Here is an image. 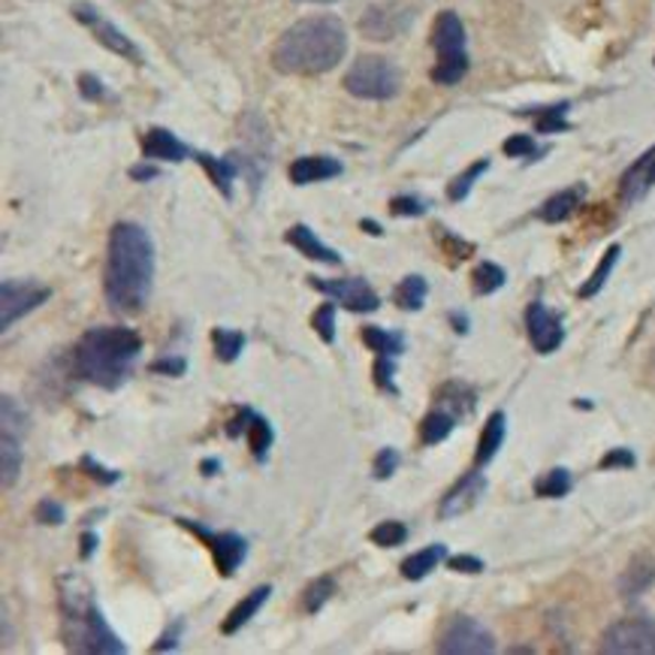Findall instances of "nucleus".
Masks as SVG:
<instances>
[{"mask_svg":"<svg viewBox=\"0 0 655 655\" xmlns=\"http://www.w3.org/2000/svg\"><path fill=\"white\" fill-rule=\"evenodd\" d=\"M571 486H574V480L568 475V468H550L541 480H535V496L562 498L571 493Z\"/></svg>","mask_w":655,"mask_h":655,"instance_id":"473e14b6","label":"nucleus"},{"mask_svg":"<svg viewBox=\"0 0 655 655\" xmlns=\"http://www.w3.org/2000/svg\"><path fill=\"white\" fill-rule=\"evenodd\" d=\"M601 653L611 655H655V620L628 616L613 622L601 637Z\"/></svg>","mask_w":655,"mask_h":655,"instance_id":"0eeeda50","label":"nucleus"},{"mask_svg":"<svg viewBox=\"0 0 655 655\" xmlns=\"http://www.w3.org/2000/svg\"><path fill=\"white\" fill-rule=\"evenodd\" d=\"M632 465H634V453L625 451V447H616V451L601 456V468H604V472H608V468H632Z\"/></svg>","mask_w":655,"mask_h":655,"instance_id":"864d4df0","label":"nucleus"},{"mask_svg":"<svg viewBox=\"0 0 655 655\" xmlns=\"http://www.w3.org/2000/svg\"><path fill=\"white\" fill-rule=\"evenodd\" d=\"M390 215L420 218L426 215V203L418 200V197H411V193H402V197H393V200H390Z\"/></svg>","mask_w":655,"mask_h":655,"instance_id":"c03bdc74","label":"nucleus"},{"mask_svg":"<svg viewBox=\"0 0 655 655\" xmlns=\"http://www.w3.org/2000/svg\"><path fill=\"white\" fill-rule=\"evenodd\" d=\"M620 254H622L620 245H611V249L604 251V257H601V263L595 266V272H592V275H589V282L580 287V296H587L589 299V296L601 294V287L608 284L611 272L616 270V263H620Z\"/></svg>","mask_w":655,"mask_h":655,"instance_id":"7c9ffc66","label":"nucleus"},{"mask_svg":"<svg viewBox=\"0 0 655 655\" xmlns=\"http://www.w3.org/2000/svg\"><path fill=\"white\" fill-rule=\"evenodd\" d=\"M360 226L366 230V233H372V236H384L381 224H374V221H369V218H366V221H360Z\"/></svg>","mask_w":655,"mask_h":655,"instance_id":"680f3d73","label":"nucleus"},{"mask_svg":"<svg viewBox=\"0 0 655 655\" xmlns=\"http://www.w3.org/2000/svg\"><path fill=\"white\" fill-rule=\"evenodd\" d=\"M142 353V339L130 327H94L76 345V372L94 387L118 390Z\"/></svg>","mask_w":655,"mask_h":655,"instance_id":"7ed1b4c3","label":"nucleus"},{"mask_svg":"<svg viewBox=\"0 0 655 655\" xmlns=\"http://www.w3.org/2000/svg\"><path fill=\"white\" fill-rule=\"evenodd\" d=\"M435 242H439L444 254H451L453 261H465V257H472V251H475L472 242L456 239L447 226H435Z\"/></svg>","mask_w":655,"mask_h":655,"instance_id":"58836bf2","label":"nucleus"},{"mask_svg":"<svg viewBox=\"0 0 655 655\" xmlns=\"http://www.w3.org/2000/svg\"><path fill=\"white\" fill-rule=\"evenodd\" d=\"M486 493V477L480 475V472H468L465 477H459L456 480V486H453L447 496L441 498V508L439 514L444 517V520H453V517H463L465 510H472L480 501V496Z\"/></svg>","mask_w":655,"mask_h":655,"instance_id":"2eb2a0df","label":"nucleus"},{"mask_svg":"<svg viewBox=\"0 0 655 655\" xmlns=\"http://www.w3.org/2000/svg\"><path fill=\"white\" fill-rule=\"evenodd\" d=\"M439 399H444L441 408L453 411L456 418H463V414H472V411H475V393L463 384H447L439 393Z\"/></svg>","mask_w":655,"mask_h":655,"instance_id":"72a5a7b5","label":"nucleus"},{"mask_svg":"<svg viewBox=\"0 0 655 655\" xmlns=\"http://www.w3.org/2000/svg\"><path fill=\"white\" fill-rule=\"evenodd\" d=\"M526 329H529L531 348L538 350V353H553V350H559L562 339H566L562 317L556 315L553 308L543 306V303H531L526 308Z\"/></svg>","mask_w":655,"mask_h":655,"instance_id":"4468645a","label":"nucleus"},{"mask_svg":"<svg viewBox=\"0 0 655 655\" xmlns=\"http://www.w3.org/2000/svg\"><path fill=\"white\" fill-rule=\"evenodd\" d=\"M456 414L453 411H447V408H435V411H430L426 418H423V423H420V441L423 444H441V441L451 439V432L456 430Z\"/></svg>","mask_w":655,"mask_h":655,"instance_id":"a878e982","label":"nucleus"},{"mask_svg":"<svg viewBox=\"0 0 655 655\" xmlns=\"http://www.w3.org/2000/svg\"><path fill=\"white\" fill-rule=\"evenodd\" d=\"M362 341L369 345V350H374L378 357H399L405 350V336L402 332H387L381 327H366L362 329Z\"/></svg>","mask_w":655,"mask_h":655,"instance_id":"cd10ccee","label":"nucleus"},{"mask_svg":"<svg viewBox=\"0 0 655 655\" xmlns=\"http://www.w3.org/2000/svg\"><path fill=\"white\" fill-rule=\"evenodd\" d=\"M447 568L456 571V574H480L484 571V562L477 559V556H447Z\"/></svg>","mask_w":655,"mask_h":655,"instance_id":"8fccbe9b","label":"nucleus"},{"mask_svg":"<svg viewBox=\"0 0 655 655\" xmlns=\"http://www.w3.org/2000/svg\"><path fill=\"white\" fill-rule=\"evenodd\" d=\"M80 91L85 101H103L106 97V88H103V82L97 76H91V73H82L80 76Z\"/></svg>","mask_w":655,"mask_h":655,"instance_id":"5fc2aeb1","label":"nucleus"},{"mask_svg":"<svg viewBox=\"0 0 655 655\" xmlns=\"http://www.w3.org/2000/svg\"><path fill=\"white\" fill-rule=\"evenodd\" d=\"M308 284L320 290L324 296H329L332 303H339L348 311H357V315H366V311H378L381 308V296L374 294L369 282L362 278H336V282H324V278H308Z\"/></svg>","mask_w":655,"mask_h":655,"instance_id":"f8f14e48","label":"nucleus"},{"mask_svg":"<svg viewBox=\"0 0 655 655\" xmlns=\"http://www.w3.org/2000/svg\"><path fill=\"white\" fill-rule=\"evenodd\" d=\"M311 327L320 336V341H327L332 345L336 341V306L332 303H324V306L317 308L315 317H311Z\"/></svg>","mask_w":655,"mask_h":655,"instance_id":"a19ab883","label":"nucleus"},{"mask_svg":"<svg viewBox=\"0 0 655 655\" xmlns=\"http://www.w3.org/2000/svg\"><path fill=\"white\" fill-rule=\"evenodd\" d=\"M345 88L360 101H393L402 91V70L381 55H366L345 73Z\"/></svg>","mask_w":655,"mask_h":655,"instance_id":"423d86ee","label":"nucleus"},{"mask_svg":"<svg viewBox=\"0 0 655 655\" xmlns=\"http://www.w3.org/2000/svg\"><path fill=\"white\" fill-rule=\"evenodd\" d=\"M218 468H221V459H203V463H200V472H203L205 477L218 475Z\"/></svg>","mask_w":655,"mask_h":655,"instance_id":"052dcab7","label":"nucleus"},{"mask_svg":"<svg viewBox=\"0 0 655 655\" xmlns=\"http://www.w3.org/2000/svg\"><path fill=\"white\" fill-rule=\"evenodd\" d=\"M583 197H587V188H583V184H574V188H568V191L553 193V197L541 205L538 218L547 221V224H562V221H568V218L574 215L577 205L583 203Z\"/></svg>","mask_w":655,"mask_h":655,"instance_id":"412c9836","label":"nucleus"},{"mask_svg":"<svg viewBox=\"0 0 655 655\" xmlns=\"http://www.w3.org/2000/svg\"><path fill=\"white\" fill-rule=\"evenodd\" d=\"M61 613H64V641L73 653L125 655L127 644L109 628L106 613L97 608L82 577L61 580Z\"/></svg>","mask_w":655,"mask_h":655,"instance_id":"20e7f679","label":"nucleus"},{"mask_svg":"<svg viewBox=\"0 0 655 655\" xmlns=\"http://www.w3.org/2000/svg\"><path fill=\"white\" fill-rule=\"evenodd\" d=\"M451 324H453V329L459 332V336H465V332H468V317H465L463 311H453Z\"/></svg>","mask_w":655,"mask_h":655,"instance_id":"bf43d9fd","label":"nucleus"},{"mask_svg":"<svg viewBox=\"0 0 655 655\" xmlns=\"http://www.w3.org/2000/svg\"><path fill=\"white\" fill-rule=\"evenodd\" d=\"M49 296H52V287H45L40 282H15V278H10V282L0 284V329L7 332L19 317L43 306Z\"/></svg>","mask_w":655,"mask_h":655,"instance_id":"9b49d317","label":"nucleus"},{"mask_svg":"<svg viewBox=\"0 0 655 655\" xmlns=\"http://www.w3.org/2000/svg\"><path fill=\"white\" fill-rule=\"evenodd\" d=\"M181 628H184V622H170V625H167V632L160 634L158 644L151 646V649H155V653H170V649H176V646H179Z\"/></svg>","mask_w":655,"mask_h":655,"instance_id":"603ef678","label":"nucleus"},{"mask_svg":"<svg viewBox=\"0 0 655 655\" xmlns=\"http://www.w3.org/2000/svg\"><path fill=\"white\" fill-rule=\"evenodd\" d=\"M155 284V245L139 224L122 221L109 233L103 294L115 315L134 317L146 308Z\"/></svg>","mask_w":655,"mask_h":655,"instance_id":"f257e3e1","label":"nucleus"},{"mask_svg":"<svg viewBox=\"0 0 655 655\" xmlns=\"http://www.w3.org/2000/svg\"><path fill=\"white\" fill-rule=\"evenodd\" d=\"M418 10L411 3H402V0H384V3H374L369 10L362 12L360 19V31L362 36L369 40H378V43H387V40H395L399 34H405L411 22H414Z\"/></svg>","mask_w":655,"mask_h":655,"instance_id":"1a4fd4ad","label":"nucleus"},{"mask_svg":"<svg viewBox=\"0 0 655 655\" xmlns=\"http://www.w3.org/2000/svg\"><path fill=\"white\" fill-rule=\"evenodd\" d=\"M151 372L167 374V378H179L188 372V360L184 357H163V360L151 362Z\"/></svg>","mask_w":655,"mask_h":655,"instance_id":"3c124183","label":"nucleus"},{"mask_svg":"<svg viewBox=\"0 0 655 655\" xmlns=\"http://www.w3.org/2000/svg\"><path fill=\"white\" fill-rule=\"evenodd\" d=\"M34 517L43 522V526H61V522H64V508L57 505L55 498H43V501L36 505Z\"/></svg>","mask_w":655,"mask_h":655,"instance_id":"09e8293b","label":"nucleus"},{"mask_svg":"<svg viewBox=\"0 0 655 655\" xmlns=\"http://www.w3.org/2000/svg\"><path fill=\"white\" fill-rule=\"evenodd\" d=\"M336 580L332 577H320V580H315V583H308V589L303 592V608H306V613H317L324 604H327L332 595H336Z\"/></svg>","mask_w":655,"mask_h":655,"instance_id":"c9c22d12","label":"nucleus"},{"mask_svg":"<svg viewBox=\"0 0 655 655\" xmlns=\"http://www.w3.org/2000/svg\"><path fill=\"white\" fill-rule=\"evenodd\" d=\"M655 580V571L649 566H632L628 574L622 577V592L625 595H641L649 583Z\"/></svg>","mask_w":655,"mask_h":655,"instance_id":"79ce46f5","label":"nucleus"},{"mask_svg":"<svg viewBox=\"0 0 655 655\" xmlns=\"http://www.w3.org/2000/svg\"><path fill=\"white\" fill-rule=\"evenodd\" d=\"M493 649H496L493 632L472 616H453L439 634V653L444 655H486Z\"/></svg>","mask_w":655,"mask_h":655,"instance_id":"6e6552de","label":"nucleus"},{"mask_svg":"<svg viewBox=\"0 0 655 655\" xmlns=\"http://www.w3.org/2000/svg\"><path fill=\"white\" fill-rule=\"evenodd\" d=\"M80 543H82V547H80L82 559H91V556H94V550H97V543H101V538H97L94 531H85Z\"/></svg>","mask_w":655,"mask_h":655,"instance_id":"4d7b16f0","label":"nucleus"},{"mask_svg":"<svg viewBox=\"0 0 655 655\" xmlns=\"http://www.w3.org/2000/svg\"><path fill=\"white\" fill-rule=\"evenodd\" d=\"M374 477L378 480H390L395 475V468H399V453L393 447H384V451L374 453Z\"/></svg>","mask_w":655,"mask_h":655,"instance_id":"49530a36","label":"nucleus"},{"mask_svg":"<svg viewBox=\"0 0 655 655\" xmlns=\"http://www.w3.org/2000/svg\"><path fill=\"white\" fill-rule=\"evenodd\" d=\"M348 31L336 15H308L290 24L272 49V67L284 76H320L341 64Z\"/></svg>","mask_w":655,"mask_h":655,"instance_id":"f03ea898","label":"nucleus"},{"mask_svg":"<svg viewBox=\"0 0 655 655\" xmlns=\"http://www.w3.org/2000/svg\"><path fill=\"white\" fill-rule=\"evenodd\" d=\"M426 296H430V284L423 275H405L402 282L395 284L393 290V303L402 311H420L423 303H426Z\"/></svg>","mask_w":655,"mask_h":655,"instance_id":"bb28decb","label":"nucleus"},{"mask_svg":"<svg viewBox=\"0 0 655 655\" xmlns=\"http://www.w3.org/2000/svg\"><path fill=\"white\" fill-rule=\"evenodd\" d=\"M341 167L336 158H327V155H311V158H299L290 167V181L294 184H315V181H327L341 176Z\"/></svg>","mask_w":655,"mask_h":655,"instance_id":"a211bd4d","label":"nucleus"},{"mask_svg":"<svg viewBox=\"0 0 655 655\" xmlns=\"http://www.w3.org/2000/svg\"><path fill=\"white\" fill-rule=\"evenodd\" d=\"M505 270L498 266V263H477L475 272H472V287H475L477 296H493L496 290L505 287Z\"/></svg>","mask_w":655,"mask_h":655,"instance_id":"c85d7f7f","label":"nucleus"},{"mask_svg":"<svg viewBox=\"0 0 655 655\" xmlns=\"http://www.w3.org/2000/svg\"><path fill=\"white\" fill-rule=\"evenodd\" d=\"M73 15H76L80 22L88 24L91 34L97 36L106 49H113L115 55L127 57V61H134V64H142V52L136 49L134 40H127V36L122 34L113 22H106L101 12L91 7V3H76V7H73Z\"/></svg>","mask_w":655,"mask_h":655,"instance_id":"ddd939ff","label":"nucleus"},{"mask_svg":"<svg viewBox=\"0 0 655 655\" xmlns=\"http://www.w3.org/2000/svg\"><path fill=\"white\" fill-rule=\"evenodd\" d=\"M444 559H447V547L444 543H430V547H423L418 553L408 556L399 568H402L405 580H426Z\"/></svg>","mask_w":655,"mask_h":655,"instance_id":"4be33fe9","label":"nucleus"},{"mask_svg":"<svg viewBox=\"0 0 655 655\" xmlns=\"http://www.w3.org/2000/svg\"><path fill=\"white\" fill-rule=\"evenodd\" d=\"M212 348H215V357L221 362H236L239 353L245 350V332L224 327L212 329Z\"/></svg>","mask_w":655,"mask_h":655,"instance_id":"c756f323","label":"nucleus"},{"mask_svg":"<svg viewBox=\"0 0 655 655\" xmlns=\"http://www.w3.org/2000/svg\"><path fill=\"white\" fill-rule=\"evenodd\" d=\"M566 113H568V103H559V106H550V109H543L538 118H535V127H538V134H562V130H568V122H566Z\"/></svg>","mask_w":655,"mask_h":655,"instance_id":"ea45409f","label":"nucleus"},{"mask_svg":"<svg viewBox=\"0 0 655 655\" xmlns=\"http://www.w3.org/2000/svg\"><path fill=\"white\" fill-rule=\"evenodd\" d=\"M22 439L3 432V439H0V480H3V489L15 486V480L22 475Z\"/></svg>","mask_w":655,"mask_h":655,"instance_id":"393cba45","label":"nucleus"},{"mask_svg":"<svg viewBox=\"0 0 655 655\" xmlns=\"http://www.w3.org/2000/svg\"><path fill=\"white\" fill-rule=\"evenodd\" d=\"M655 184V148L649 155L634 163L632 170L625 172V179H622V197L632 203V200H641L649 188Z\"/></svg>","mask_w":655,"mask_h":655,"instance_id":"5701e85b","label":"nucleus"},{"mask_svg":"<svg viewBox=\"0 0 655 655\" xmlns=\"http://www.w3.org/2000/svg\"><path fill=\"white\" fill-rule=\"evenodd\" d=\"M287 245H294L303 257H308V261H317V263H327V266H339L341 263V254L339 251H332L329 245H324L320 239L308 230L306 224H296L287 230Z\"/></svg>","mask_w":655,"mask_h":655,"instance_id":"dca6fc26","label":"nucleus"},{"mask_svg":"<svg viewBox=\"0 0 655 655\" xmlns=\"http://www.w3.org/2000/svg\"><path fill=\"white\" fill-rule=\"evenodd\" d=\"M272 595V587H257V589H251L249 595L245 599L239 601L236 608L233 611L226 613V620L221 622V632L224 634H236L242 625H249L254 616H257V611H261L263 604L270 601Z\"/></svg>","mask_w":655,"mask_h":655,"instance_id":"6ab92c4d","label":"nucleus"},{"mask_svg":"<svg viewBox=\"0 0 655 655\" xmlns=\"http://www.w3.org/2000/svg\"><path fill=\"white\" fill-rule=\"evenodd\" d=\"M0 414H3V432L22 439L24 430H28V414H24V408L19 405L12 395H3V399H0Z\"/></svg>","mask_w":655,"mask_h":655,"instance_id":"4c0bfd02","label":"nucleus"},{"mask_svg":"<svg viewBox=\"0 0 655 655\" xmlns=\"http://www.w3.org/2000/svg\"><path fill=\"white\" fill-rule=\"evenodd\" d=\"M486 170H489V160H477V163H472V167H468L463 176H456V179L451 181V188H447V197H451L453 203H463L465 197L472 193V188H475V181L480 179Z\"/></svg>","mask_w":655,"mask_h":655,"instance_id":"f704fd0d","label":"nucleus"},{"mask_svg":"<svg viewBox=\"0 0 655 655\" xmlns=\"http://www.w3.org/2000/svg\"><path fill=\"white\" fill-rule=\"evenodd\" d=\"M369 538H372V543H378V547H384V550H390V547H402V543L408 541V526L399 520H384L374 526Z\"/></svg>","mask_w":655,"mask_h":655,"instance_id":"e433bc0d","label":"nucleus"},{"mask_svg":"<svg viewBox=\"0 0 655 655\" xmlns=\"http://www.w3.org/2000/svg\"><path fill=\"white\" fill-rule=\"evenodd\" d=\"M130 179L134 181H151L158 179V167H151V163H139L130 170Z\"/></svg>","mask_w":655,"mask_h":655,"instance_id":"13d9d810","label":"nucleus"},{"mask_svg":"<svg viewBox=\"0 0 655 655\" xmlns=\"http://www.w3.org/2000/svg\"><path fill=\"white\" fill-rule=\"evenodd\" d=\"M505 432H508V418H505V411H496L480 432V441H477L475 468H484L496 459L498 447L505 444Z\"/></svg>","mask_w":655,"mask_h":655,"instance_id":"aec40b11","label":"nucleus"},{"mask_svg":"<svg viewBox=\"0 0 655 655\" xmlns=\"http://www.w3.org/2000/svg\"><path fill=\"white\" fill-rule=\"evenodd\" d=\"M311 3H332V0H311Z\"/></svg>","mask_w":655,"mask_h":655,"instance_id":"e2e57ef3","label":"nucleus"},{"mask_svg":"<svg viewBox=\"0 0 655 655\" xmlns=\"http://www.w3.org/2000/svg\"><path fill=\"white\" fill-rule=\"evenodd\" d=\"M374 384H378V390H384V393L399 395L393 357H378V360H374Z\"/></svg>","mask_w":655,"mask_h":655,"instance_id":"37998d69","label":"nucleus"},{"mask_svg":"<svg viewBox=\"0 0 655 655\" xmlns=\"http://www.w3.org/2000/svg\"><path fill=\"white\" fill-rule=\"evenodd\" d=\"M505 155H508V158H535V155H538V146H535L531 136H510L508 142H505Z\"/></svg>","mask_w":655,"mask_h":655,"instance_id":"de8ad7c7","label":"nucleus"},{"mask_svg":"<svg viewBox=\"0 0 655 655\" xmlns=\"http://www.w3.org/2000/svg\"><path fill=\"white\" fill-rule=\"evenodd\" d=\"M193 160L203 167L205 172H209V179L215 181V188L221 193H224L226 200L233 197V179H236V160L233 158H212V155H205V151H200V155H193Z\"/></svg>","mask_w":655,"mask_h":655,"instance_id":"b1692460","label":"nucleus"},{"mask_svg":"<svg viewBox=\"0 0 655 655\" xmlns=\"http://www.w3.org/2000/svg\"><path fill=\"white\" fill-rule=\"evenodd\" d=\"M251 420H254V411H251V408H239L236 418L226 423V435H230V439H239L242 432H249Z\"/></svg>","mask_w":655,"mask_h":655,"instance_id":"6e6d98bb","label":"nucleus"},{"mask_svg":"<svg viewBox=\"0 0 655 655\" xmlns=\"http://www.w3.org/2000/svg\"><path fill=\"white\" fill-rule=\"evenodd\" d=\"M82 472H85L88 477H94V480L103 486H113L122 480V475H118V472H113V468L101 465L97 459H94V456H82Z\"/></svg>","mask_w":655,"mask_h":655,"instance_id":"a18cd8bd","label":"nucleus"},{"mask_svg":"<svg viewBox=\"0 0 655 655\" xmlns=\"http://www.w3.org/2000/svg\"><path fill=\"white\" fill-rule=\"evenodd\" d=\"M142 151H146V158L155 160H170V163H179L191 155V148L181 142L179 136L170 134V130H163V127H151L142 139Z\"/></svg>","mask_w":655,"mask_h":655,"instance_id":"f3484780","label":"nucleus"},{"mask_svg":"<svg viewBox=\"0 0 655 655\" xmlns=\"http://www.w3.org/2000/svg\"><path fill=\"white\" fill-rule=\"evenodd\" d=\"M272 441H275V432H272L270 420L261 418V414H254V420H251V426H249V447L257 463H266Z\"/></svg>","mask_w":655,"mask_h":655,"instance_id":"2f4dec72","label":"nucleus"},{"mask_svg":"<svg viewBox=\"0 0 655 655\" xmlns=\"http://www.w3.org/2000/svg\"><path fill=\"white\" fill-rule=\"evenodd\" d=\"M432 45L439 52V64L432 67V82L439 85H456L468 73V55H465V28L456 12H441L432 31Z\"/></svg>","mask_w":655,"mask_h":655,"instance_id":"39448f33","label":"nucleus"},{"mask_svg":"<svg viewBox=\"0 0 655 655\" xmlns=\"http://www.w3.org/2000/svg\"><path fill=\"white\" fill-rule=\"evenodd\" d=\"M176 522L209 543L218 574L221 577H233L239 571V566L245 562V556H249V541H245L242 535H236V531H209L205 526H200V522L188 520V517H179Z\"/></svg>","mask_w":655,"mask_h":655,"instance_id":"9d476101","label":"nucleus"}]
</instances>
